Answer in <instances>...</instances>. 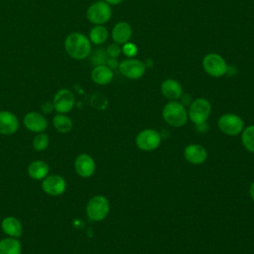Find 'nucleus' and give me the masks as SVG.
Instances as JSON below:
<instances>
[{"mask_svg":"<svg viewBox=\"0 0 254 254\" xmlns=\"http://www.w3.org/2000/svg\"><path fill=\"white\" fill-rule=\"evenodd\" d=\"M118 69L124 77L136 80L144 76L146 72V64L141 60L128 58L119 62Z\"/></svg>","mask_w":254,"mask_h":254,"instance_id":"7","label":"nucleus"},{"mask_svg":"<svg viewBox=\"0 0 254 254\" xmlns=\"http://www.w3.org/2000/svg\"><path fill=\"white\" fill-rule=\"evenodd\" d=\"M25 127L32 133H42L48 127V121L44 114L38 111H30L26 113L23 119Z\"/></svg>","mask_w":254,"mask_h":254,"instance_id":"12","label":"nucleus"},{"mask_svg":"<svg viewBox=\"0 0 254 254\" xmlns=\"http://www.w3.org/2000/svg\"><path fill=\"white\" fill-rule=\"evenodd\" d=\"M104 2H106L110 6H115V5L121 4L123 2V0H104Z\"/></svg>","mask_w":254,"mask_h":254,"instance_id":"32","label":"nucleus"},{"mask_svg":"<svg viewBox=\"0 0 254 254\" xmlns=\"http://www.w3.org/2000/svg\"><path fill=\"white\" fill-rule=\"evenodd\" d=\"M241 142L243 147L251 152L254 153V125H249L241 132Z\"/></svg>","mask_w":254,"mask_h":254,"instance_id":"24","label":"nucleus"},{"mask_svg":"<svg viewBox=\"0 0 254 254\" xmlns=\"http://www.w3.org/2000/svg\"><path fill=\"white\" fill-rule=\"evenodd\" d=\"M211 112L210 102L203 97L192 100L188 111V117L196 125L205 123Z\"/></svg>","mask_w":254,"mask_h":254,"instance_id":"5","label":"nucleus"},{"mask_svg":"<svg viewBox=\"0 0 254 254\" xmlns=\"http://www.w3.org/2000/svg\"><path fill=\"white\" fill-rule=\"evenodd\" d=\"M32 146H33L34 150H36L38 152H42V151L46 150L49 146V136L44 132L38 133L33 139Z\"/></svg>","mask_w":254,"mask_h":254,"instance_id":"25","label":"nucleus"},{"mask_svg":"<svg viewBox=\"0 0 254 254\" xmlns=\"http://www.w3.org/2000/svg\"><path fill=\"white\" fill-rule=\"evenodd\" d=\"M161 92L166 98L177 100L183 94V87L178 80L167 78L161 83Z\"/></svg>","mask_w":254,"mask_h":254,"instance_id":"18","label":"nucleus"},{"mask_svg":"<svg viewBox=\"0 0 254 254\" xmlns=\"http://www.w3.org/2000/svg\"><path fill=\"white\" fill-rule=\"evenodd\" d=\"M121 49H122V53L126 57H128V58H134L137 55V53H138L137 46L134 43L130 42V41L125 43V44H123Z\"/></svg>","mask_w":254,"mask_h":254,"instance_id":"26","label":"nucleus"},{"mask_svg":"<svg viewBox=\"0 0 254 254\" xmlns=\"http://www.w3.org/2000/svg\"><path fill=\"white\" fill-rule=\"evenodd\" d=\"M162 115L164 120L172 127H182L188 120L186 107L177 100H170L163 107Z\"/></svg>","mask_w":254,"mask_h":254,"instance_id":"2","label":"nucleus"},{"mask_svg":"<svg viewBox=\"0 0 254 254\" xmlns=\"http://www.w3.org/2000/svg\"><path fill=\"white\" fill-rule=\"evenodd\" d=\"M67 55L74 60H84L91 54V42L80 32H71L64 40Z\"/></svg>","mask_w":254,"mask_h":254,"instance_id":"1","label":"nucleus"},{"mask_svg":"<svg viewBox=\"0 0 254 254\" xmlns=\"http://www.w3.org/2000/svg\"><path fill=\"white\" fill-rule=\"evenodd\" d=\"M184 158L192 165H200L207 159L205 148L199 144H190L184 149Z\"/></svg>","mask_w":254,"mask_h":254,"instance_id":"14","label":"nucleus"},{"mask_svg":"<svg viewBox=\"0 0 254 254\" xmlns=\"http://www.w3.org/2000/svg\"><path fill=\"white\" fill-rule=\"evenodd\" d=\"M19 119L11 111H0V134L13 135L19 129Z\"/></svg>","mask_w":254,"mask_h":254,"instance_id":"15","label":"nucleus"},{"mask_svg":"<svg viewBox=\"0 0 254 254\" xmlns=\"http://www.w3.org/2000/svg\"><path fill=\"white\" fill-rule=\"evenodd\" d=\"M95 162L93 158L87 154H80L74 161V170L81 178H89L95 172Z\"/></svg>","mask_w":254,"mask_h":254,"instance_id":"13","label":"nucleus"},{"mask_svg":"<svg viewBox=\"0 0 254 254\" xmlns=\"http://www.w3.org/2000/svg\"><path fill=\"white\" fill-rule=\"evenodd\" d=\"M132 33L131 25L125 21H120L113 26L111 30V38L114 43L123 45L130 41Z\"/></svg>","mask_w":254,"mask_h":254,"instance_id":"16","label":"nucleus"},{"mask_svg":"<svg viewBox=\"0 0 254 254\" xmlns=\"http://www.w3.org/2000/svg\"><path fill=\"white\" fill-rule=\"evenodd\" d=\"M2 230L10 237L19 238L23 233V225L15 216H7L1 222Z\"/></svg>","mask_w":254,"mask_h":254,"instance_id":"19","label":"nucleus"},{"mask_svg":"<svg viewBox=\"0 0 254 254\" xmlns=\"http://www.w3.org/2000/svg\"><path fill=\"white\" fill-rule=\"evenodd\" d=\"M90 76L94 83L98 85H107L112 81L114 73L106 64H99L93 67Z\"/></svg>","mask_w":254,"mask_h":254,"instance_id":"17","label":"nucleus"},{"mask_svg":"<svg viewBox=\"0 0 254 254\" xmlns=\"http://www.w3.org/2000/svg\"><path fill=\"white\" fill-rule=\"evenodd\" d=\"M110 205L108 199L103 195H95L86 204V214L92 221H101L109 213Z\"/></svg>","mask_w":254,"mask_h":254,"instance_id":"4","label":"nucleus"},{"mask_svg":"<svg viewBox=\"0 0 254 254\" xmlns=\"http://www.w3.org/2000/svg\"><path fill=\"white\" fill-rule=\"evenodd\" d=\"M50 172L49 165L42 160H36L28 166V175L35 181H42Z\"/></svg>","mask_w":254,"mask_h":254,"instance_id":"20","label":"nucleus"},{"mask_svg":"<svg viewBox=\"0 0 254 254\" xmlns=\"http://www.w3.org/2000/svg\"><path fill=\"white\" fill-rule=\"evenodd\" d=\"M249 194H250V197L252 198V200L254 201V182L251 184V186L249 188Z\"/></svg>","mask_w":254,"mask_h":254,"instance_id":"33","label":"nucleus"},{"mask_svg":"<svg viewBox=\"0 0 254 254\" xmlns=\"http://www.w3.org/2000/svg\"><path fill=\"white\" fill-rule=\"evenodd\" d=\"M107 59H108V57L106 55V52L100 50V51H97L94 53V55L92 57V62L95 66V65H99V64H105Z\"/></svg>","mask_w":254,"mask_h":254,"instance_id":"28","label":"nucleus"},{"mask_svg":"<svg viewBox=\"0 0 254 254\" xmlns=\"http://www.w3.org/2000/svg\"><path fill=\"white\" fill-rule=\"evenodd\" d=\"M42 190L51 196H60L66 190V182L60 175H48L42 180Z\"/></svg>","mask_w":254,"mask_h":254,"instance_id":"11","label":"nucleus"},{"mask_svg":"<svg viewBox=\"0 0 254 254\" xmlns=\"http://www.w3.org/2000/svg\"><path fill=\"white\" fill-rule=\"evenodd\" d=\"M217 126L223 134L227 136H236L242 132L244 121L236 114L225 113L218 118Z\"/></svg>","mask_w":254,"mask_h":254,"instance_id":"8","label":"nucleus"},{"mask_svg":"<svg viewBox=\"0 0 254 254\" xmlns=\"http://www.w3.org/2000/svg\"><path fill=\"white\" fill-rule=\"evenodd\" d=\"M108 30L104 25H93L88 34V39L93 45H102L108 39Z\"/></svg>","mask_w":254,"mask_h":254,"instance_id":"23","label":"nucleus"},{"mask_svg":"<svg viewBox=\"0 0 254 254\" xmlns=\"http://www.w3.org/2000/svg\"><path fill=\"white\" fill-rule=\"evenodd\" d=\"M105 64L113 70L114 68H118L119 62L117 61V58H108Z\"/></svg>","mask_w":254,"mask_h":254,"instance_id":"30","label":"nucleus"},{"mask_svg":"<svg viewBox=\"0 0 254 254\" xmlns=\"http://www.w3.org/2000/svg\"><path fill=\"white\" fill-rule=\"evenodd\" d=\"M41 110H42L45 114L51 113L53 110H55V109H54L53 102H48V101L44 102V103L42 104V106H41Z\"/></svg>","mask_w":254,"mask_h":254,"instance_id":"31","label":"nucleus"},{"mask_svg":"<svg viewBox=\"0 0 254 254\" xmlns=\"http://www.w3.org/2000/svg\"><path fill=\"white\" fill-rule=\"evenodd\" d=\"M162 141L159 132L154 129H146L141 131L136 137V145L142 151L156 150Z\"/></svg>","mask_w":254,"mask_h":254,"instance_id":"10","label":"nucleus"},{"mask_svg":"<svg viewBox=\"0 0 254 254\" xmlns=\"http://www.w3.org/2000/svg\"><path fill=\"white\" fill-rule=\"evenodd\" d=\"M53 126L54 128L59 132V133H68L71 131L72 127H73V123L72 120L69 116H67L64 113H57L54 117H53Z\"/></svg>","mask_w":254,"mask_h":254,"instance_id":"22","label":"nucleus"},{"mask_svg":"<svg viewBox=\"0 0 254 254\" xmlns=\"http://www.w3.org/2000/svg\"><path fill=\"white\" fill-rule=\"evenodd\" d=\"M204 71L212 77H221L226 74L228 65L224 58L217 53H208L202 59Z\"/></svg>","mask_w":254,"mask_h":254,"instance_id":"3","label":"nucleus"},{"mask_svg":"<svg viewBox=\"0 0 254 254\" xmlns=\"http://www.w3.org/2000/svg\"><path fill=\"white\" fill-rule=\"evenodd\" d=\"M111 15V7L104 1L94 2L86 10V19L92 25L106 24L110 20Z\"/></svg>","mask_w":254,"mask_h":254,"instance_id":"6","label":"nucleus"},{"mask_svg":"<svg viewBox=\"0 0 254 254\" xmlns=\"http://www.w3.org/2000/svg\"><path fill=\"white\" fill-rule=\"evenodd\" d=\"M105 52H106V55L108 58H117L122 53V49L119 44L112 43L106 47Z\"/></svg>","mask_w":254,"mask_h":254,"instance_id":"27","label":"nucleus"},{"mask_svg":"<svg viewBox=\"0 0 254 254\" xmlns=\"http://www.w3.org/2000/svg\"><path fill=\"white\" fill-rule=\"evenodd\" d=\"M52 102L54 109L58 113L66 114L72 110L75 103V97L70 89L61 88L55 93Z\"/></svg>","mask_w":254,"mask_h":254,"instance_id":"9","label":"nucleus"},{"mask_svg":"<svg viewBox=\"0 0 254 254\" xmlns=\"http://www.w3.org/2000/svg\"><path fill=\"white\" fill-rule=\"evenodd\" d=\"M179 99H180V103H182L185 107L190 106L192 102V97L190 93H183Z\"/></svg>","mask_w":254,"mask_h":254,"instance_id":"29","label":"nucleus"},{"mask_svg":"<svg viewBox=\"0 0 254 254\" xmlns=\"http://www.w3.org/2000/svg\"><path fill=\"white\" fill-rule=\"evenodd\" d=\"M22 244L18 238L6 237L0 240V254H21Z\"/></svg>","mask_w":254,"mask_h":254,"instance_id":"21","label":"nucleus"}]
</instances>
